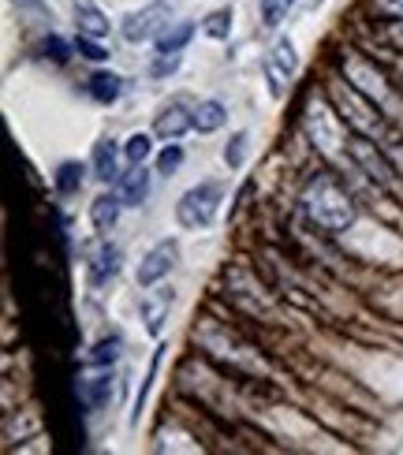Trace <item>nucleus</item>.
Returning a JSON list of instances; mask_svg holds the SVG:
<instances>
[{
  "label": "nucleus",
  "mask_w": 403,
  "mask_h": 455,
  "mask_svg": "<svg viewBox=\"0 0 403 455\" xmlns=\"http://www.w3.org/2000/svg\"><path fill=\"white\" fill-rule=\"evenodd\" d=\"M302 210L321 232H348L355 224V198H351V191H343L340 180H333L329 172H318L306 180Z\"/></svg>",
  "instance_id": "obj_1"
},
{
  "label": "nucleus",
  "mask_w": 403,
  "mask_h": 455,
  "mask_svg": "<svg viewBox=\"0 0 403 455\" xmlns=\"http://www.w3.org/2000/svg\"><path fill=\"white\" fill-rule=\"evenodd\" d=\"M329 93H333V105H336V112L343 120H348L359 135H370V139H381L389 131V124L381 120V112H374L377 108V101H370L367 93H359L351 83H333L329 86Z\"/></svg>",
  "instance_id": "obj_2"
},
{
  "label": "nucleus",
  "mask_w": 403,
  "mask_h": 455,
  "mask_svg": "<svg viewBox=\"0 0 403 455\" xmlns=\"http://www.w3.org/2000/svg\"><path fill=\"white\" fill-rule=\"evenodd\" d=\"M221 202H224V187L217 180H202L195 183L190 191L180 195L176 202V220L190 232H198V228H209L221 213Z\"/></svg>",
  "instance_id": "obj_3"
},
{
  "label": "nucleus",
  "mask_w": 403,
  "mask_h": 455,
  "mask_svg": "<svg viewBox=\"0 0 403 455\" xmlns=\"http://www.w3.org/2000/svg\"><path fill=\"white\" fill-rule=\"evenodd\" d=\"M343 149H348V161L355 164V172H362L367 180H374L377 187H389L392 183V161H389V154H385V146H377V139H370V135H355L343 142Z\"/></svg>",
  "instance_id": "obj_4"
},
{
  "label": "nucleus",
  "mask_w": 403,
  "mask_h": 455,
  "mask_svg": "<svg viewBox=\"0 0 403 455\" xmlns=\"http://www.w3.org/2000/svg\"><path fill=\"white\" fill-rule=\"evenodd\" d=\"M302 127H306V139H310L321 154H336L343 146L340 142V127H336V105H329L325 98H306L302 108Z\"/></svg>",
  "instance_id": "obj_5"
},
{
  "label": "nucleus",
  "mask_w": 403,
  "mask_h": 455,
  "mask_svg": "<svg viewBox=\"0 0 403 455\" xmlns=\"http://www.w3.org/2000/svg\"><path fill=\"white\" fill-rule=\"evenodd\" d=\"M340 68H343V75H348V83H351L359 93H367L370 101H377V105L389 101V83H385V75H381L370 60H362V56H355V52H343Z\"/></svg>",
  "instance_id": "obj_6"
},
{
  "label": "nucleus",
  "mask_w": 403,
  "mask_h": 455,
  "mask_svg": "<svg viewBox=\"0 0 403 455\" xmlns=\"http://www.w3.org/2000/svg\"><path fill=\"white\" fill-rule=\"evenodd\" d=\"M176 261H180V243L176 239H161V243H153L146 258L139 261V273H134V283L139 288H153V283H161L172 269H176Z\"/></svg>",
  "instance_id": "obj_7"
},
{
  "label": "nucleus",
  "mask_w": 403,
  "mask_h": 455,
  "mask_svg": "<svg viewBox=\"0 0 403 455\" xmlns=\"http://www.w3.org/2000/svg\"><path fill=\"white\" fill-rule=\"evenodd\" d=\"M295 71H299L295 42H292V37H277L273 49L265 52V79H269V90H273V98H280L284 83H292Z\"/></svg>",
  "instance_id": "obj_8"
},
{
  "label": "nucleus",
  "mask_w": 403,
  "mask_h": 455,
  "mask_svg": "<svg viewBox=\"0 0 403 455\" xmlns=\"http://www.w3.org/2000/svg\"><path fill=\"white\" fill-rule=\"evenodd\" d=\"M168 27V4H146L139 12H127L124 15V23H120V34L127 37L131 45H139V42H149V37H157L161 30Z\"/></svg>",
  "instance_id": "obj_9"
},
{
  "label": "nucleus",
  "mask_w": 403,
  "mask_h": 455,
  "mask_svg": "<svg viewBox=\"0 0 403 455\" xmlns=\"http://www.w3.org/2000/svg\"><path fill=\"white\" fill-rule=\"evenodd\" d=\"M187 131H195V108L187 105V98H172L153 120V135L161 142H180Z\"/></svg>",
  "instance_id": "obj_10"
},
{
  "label": "nucleus",
  "mask_w": 403,
  "mask_h": 455,
  "mask_svg": "<svg viewBox=\"0 0 403 455\" xmlns=\"http://www.w3.org/2000/svg\"><path fill=\"white\" fill-rule=\"evenodd\" d=\"M172 302H176V291L172 288H142V299H139V314L146 321V332L149 336H161L165 332V317L172 310Z\"/></svg>",
  "instance_id": "obj_11"
},
{
  "label": "nucleus",
  "mask_w": 403,
  "mask_h": 455,
  "mask_svg": "<svg viewBox=\"0 0 403 455\" xmlns=\"http://www.w3.org/2000/svg\"><path fill=\"white\" fill-rule=\"evenodd\" d=\"M120 261H124L120 246L101 243V246H98V254H93V258H90V265H86V280H90V288H109V283L117 280V273H120Z\"/></svg>",
  "instance_id": "obj_12"
},
{
  "label": "nucleus",
  "mask_w": 403,
  "mask_h": 455,
  "mask_svg": "<svg viewBox=\"0 0 403 455\" xmlns=\"http://www.w3.org/2000/svg\"><path fill=\"white\" fill-rule=\"evenodd\" d=\"M149 187H153V176L142 164H131L127 172H120V180H117V195L124 198V205H142L149 198Z\"/></svg>",
  "instance_id": "obj_13"
},
{
  "label": "nucleus",
  "mask_w": 403,
  "mask_h": 455,
  "mask_svg": "<svg viewBox=\"0 0 403 455\" xmlns=\"http://www.w3.org/2000/svg\"><path fill=\"white\" fill-rule=\"evenodd\" d=\"M120 210H124V198L117 191H112V195H98V198L90 202V220H93L98 232H112L117 220H120Z\"/></svg>",
  "instance_id": "obj_14"
},
{
  "label": "nucleus",
  "mask_w": 403,
  "mask_h": 455,
  "mask_svg": "<svg viewBox=\"0 0 403 455\" xmlns=\"http://www.w3.org/2000/svg\"><path fill=\"white\" fill-rule=\"evenodd\" d=\"M86 90H90V98L98 101V105H112L124 93V79H120L117 71H93Z\"/></svg>",
  "instance_id": "obj_15"
},
{
  "label": "nucleus",
  "mask_w": 403,
  "mask_h": 455,
  "mask_svg": "<svg viewBox=\"0 0 403 455\" xmlns=\"http://www.w3.org/2000/svg\"><path fill=\"white\" fill-rule=\"evenodd\" d=\"M117 142L112 139H101L98 146H93V176H98L101 183H112V180H120V168H117Z\"/></svg>",
  "instance_id": "obj_16"
},
{
  "label": "nucleus",
  "mask_w": 403,
  "mask_h": 455,
  "mask_svg": "<svg viewBox=\"0 0 403 455\" xmlns=\"http://www.w3.org/2000/svg\"><path fill=\"white\" fill-rule=\"evenodd\" d=\"M79 395H83V403H86L90 411L105 407V403L112 400V373H109V370H101L98 377H86V381L79 385Z\"/></svg>",
  "instance_id": "obj_17"
},
{
  "label": "nucleus",
  "mask_w": 403,
  "mask_h": 455,
  "mask_svg": "<svg viewBox=\"0 0 403 455\" xmlns=\"http://www.w3.org/2000/svg\"><path fill=\"white\" fill-rule=\"evenodd\" d=\"M195 37V23H172L157 34V56H176L187 49V42Z\"/></svg>",
  "instance_id": "obj_18"
},
{
  "label": "nucleus",
  "mask_w": 403,
  "mask_h": 455,
  "mask_svg": "<svg viewBox=\"0 0 403 455\" xmlns=\"http://www.w3.org/2000/svg\"><path fill=\"white\" fill-rule=\"evenodd\" d=\"M75 27H79V34L86 37H105L109 34V15L101 8H93V4H75Z\"/></svg>",
  "instance_id": "obj_19"
},
{
  "label": "nucleus",
  "mask_w": 403,
  "mask_h": 455,
  "mask_svg": "<svg viewBox=\"0 0 403 455\" xmlns=\"http://www.w3.org/2000/svg\"><path fill=\"white\" fill-rule=\"evenodd\" d=\"M224 120H228L224 101L209 98V101H198V105H195V131H202V135H209V131H221Z\"/></svg>",
  "instance_id": "obj_20"
},
{
  "label": "nucleus",
  "mask_w": 403,
  "mask_h": 455,
  "mask_svg": "<svg viewBox=\"0 0 403 455\" xmlns=\"http://www.w3.org/2000/svg\"><path fill=\"white\" fill-rule=\"evenodd\" d=\"M56 191H60L64 198H71V195H79L83 191V183H86V168L79 164V161H64L60 168H56Z\"/></svg>",
  "instance_id": "obj_21"
},
{
  "label": "nucleus",
  "mask_w": 403,
  "mask_h": 455,
  "mask_svg": "<svg viewBox=\"0 0 403 455\" xmlns=\"http://www.w3.org/2000/svg\"><path fill=\"white\" fill-rule=\"evenodd\" d=\"M202 30L206 37H214V42H224L228 34H232V8H217L202 19Z\"/></svg>",
  "instance_id": "obj_22"
},
{
  "label": "nucleus",
  "mask_w": 403,
  "mask_h": 455,
  "mask_svg": "<svg viewBox=\"0 0 403 455\" xmlns=\"http://www.w3.org/2000/svg\"><path fill=\"white\" fill-rule=\"evenodd\" d=\"M246 154H251V135H246V131H236V135L228 139V146H224V164L228 168H243Z\"/></svg>",
  "instance_id": "obj_23"
},
{
  "label": "nucleus",
  "mask_w": 403,
  "mask_h": 455,
  "mask_svg": "<svg viewBox=\"0 0 403 455\" xmlns=\"http://www.w3.org/2000/svg\"><path fill=\"white\" fill-rule=\"evenodd\" d=\"M120 347H124V344H120L117 336H112V339H98L86 363H90V366H98V370H105V366H112V363L120 358Z\"/></svg>",
  "instance_id": "obj_24"
},
{
  "label": "nucleus",
  "mask_w": 403,
  "mask_h": 455,
  "mask_svg": "<svg viewBox=\"0 0 403 455\" xmlns=\"http://www.w3.org/2000/svg\"><path fill=\"white\" fill-rule=\"evenodd\" d=\"M292 8H295V0H262V27L277 30Z\"/></svg>",
  "instance_id": "obj_25"
},
{
  "label": "nucleus",
  "mask_w": 403,
  "mask_h": 455,
  "mask_svg": "<svg viewBox=\"0 0 403 455\" xmlns=\"http://www.w3.org/2000/svg\"><path fill=\"white\" fill-rule=\"evenodd\" d=\"M149 154H153V139L146 135V131H134V135L124 142V157H127L131 164H142Z\"/></svg>",
  "instance_id": "obj_26"
},
{
  "label": "nucleus",
  "mask_w": 403,
  "mask_h": 455,
  "mask_svg": "<svg viewBox=\"0 0 403 455\" xmlns=\"http://www.w3.org/2000/svg\"><path fill=\"white\" fill-rule=\"evenodd\" d=\"M161 351H165V347H157V351H153V363H149V373H146V385H142V392H139V400H134V411H131V422H134V426H139V419H142L146 395H149V388H153V377H157V366H161Z\"/></svg>",
  "instance_id": "obj_27"
},
{
  "label": "nucleus",
  "mask_w": 403,
  "mask_h": 455,
  "mask_svg": "<svg viewBox=\"0 0 403 455\" xmlns=\"http://www.w3.org/2000/svg\"><path fill=\"white\" fill-rule=\"evenodd\" d=\"M377 142L385 146V154H389V161H392L396 172H403V139L396 135V131H385V135H381Z\"/></svg>",
  "instance_id": "obj_28"
},
{
  "label": "nucleus",
  "mask_w": 403,
  "mask_h": 455,
  "mask_svg": "<svg viewBox=\"0 0 403 455\" xmlns=\"http://www.w3.org/2000/svg\"><path fill=\"white\" fill-rule=\"evenodd\" d=\"M75 49H79V56H86V60H109V49L101 45V37H86V34H79Z\"/></svg>",
  "instance_id": "obj_29"
},
{
  "label": "nucleus",
  "mask_w": 403,
  "mask_h": 455,
  "mask_svg": "<svg viewBox=\"0 0 403 455\" xmlns=\"http://www.w3.org/2000/svg\"><path fill=\"white\" fill-rule=\"evenodd\" d=\"M180 164H183V149H180L176 142H172L168 149H161V157H157V172H161V176H172Z\"/></svg>",
  "instance_id": "obj_30"
},
{
  "label": "nucleus",
  "mask_w": 403,
  "mask_h": 455,
  "mask_svg": "<svg viewBox=\"0 0 403 455\" xmlns=\"http://www.w3.org/2000/svg\"><path fill=\"white\" fill-rule=\"evenodd\" d=\"M176 68H180V52H176V56H157V60H153V68H149V75H157V79H161V75L176 71Z\"/></svg>",
  "instance_id": "obj_31"
},
{
  "label": "nucleus",
  "mask_w": 403,
  "mask_h": 455,
  "mask_svg": "<svg viewBox=\"0 0 403 455\" xmlns=\"http://www.w3.org/2000/svg\"><path fill=\"white\" fill-rule=\"evenodd\" d=\"M374 8L389 19H403V0H374Z\"/></svg>",
  "instance_id": "obj_32"
},
{
  "label": "nucleus",
  "mask_w": 403,
  "mask_h": 455,
  "mask_svg": "<svg viewBox=\"0 0 403 455\" xmlns=\"http://www.w3.org/2000/svg\"><path fill=\"white\" fill-rule=\"evenodd\" d=\"M385 37H389V42H392L396 49H403V19H396V23H389Z\"/></svg>",
  "instance_id": "obj_33"
}]
</instances>
